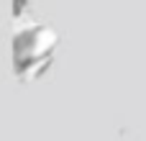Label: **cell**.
<instances>
[{
    "label": "cell",
    "instance_id": "6da1fadb",
    "mask_svg": "<svg viewBox=\"0 0 146 141\" xmlns=\"http://www.w3.org/2000/svg\"><path fill=\"white\" fill-rule=\"evenodd\" d=\"M56 44V33L49 26H31L23 28L21 33H15L13 39V62H15V72L18 77L28 80V69L31 67H46L51 62V51Z\"/></svg>",
    "mask_w": 146,
    "mask_h": 141
}]
</instances>
